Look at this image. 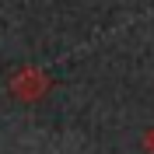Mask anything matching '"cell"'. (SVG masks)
<instances>
[{
  "label": "cell",
  "instance_id": "6da1fadb",
  "mask_svg": "<svg viewBox=\"0 0 154 154\" xmlns=\"http://www.w3.org/2000/svg\"><path fill=\"white\" fill-rule=\"evenodd\" d=\"M151 151H154V133H151Z\"/></svg>",
  "mask_w": 154,
  "mask_h": 154
}]
</instances>
